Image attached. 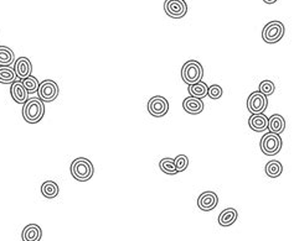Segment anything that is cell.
<instances>
[{"instance_id": "cell-1", "label": "cell", "mask_w": 294, "mask_h": 241, "mask_svg": "<svg viewBox=\"0 0 294 241\" xmlns=\"http://www.w3.org/2000/svg\"><path fill=\"white\" fill-rule=\"evenodd\" d=\"M45 115V104L40 98H30L22 106V118L28 124H37Z\"/></svg>"}, {"instance_id": "cell-2", "label": "cell", "mask_w": 294, "mask_h": 241, "mask_svg": "<svg viewBox=\"0 0 294 241\" xmlns=\"http://www.w3.org/2000/svg\"><path fill=\"white\" fill-rule=\"evenodd\" d=\"M71 176L78 182H87L93 177L95 167L93 164L86 157H77L71 164Z\"/></svg>"}, {"instance_id": "cell-3", "label": "cell", "mask_w": 294, "mask_h": 241, "mask_svg": "<svg viewBox=\"0 0 294 241\" xmlns=\"http://www.w3.org/2000/svg\"><path fill=\"white\" fill-rule=\"evenodd\" d=\"M203 77L202 65L196 60H189L182 68V78L184 83L190 86L197 82H201Z\"/></svg>"}, {"instance_id": "cell-4", "label": "cell", "mask_w": 294, "mask_h": 241, "mask_svg": "<svg viewBox=\"0 0 294 241\" xmlns=\"http://www.w3.org/2000/svg\"><path fill=\"white\" fill-rule=\"evenodd\" d=\"M284 25L281 21L277 20H273L263 28L262 31V39L264 42L267 43H277L282 40V37L284 36Z\"/></svg>"}, {"instance_id": "cell-5", "label": "cell", "mask_w": 294, "mask_h": 241, "mask_svg": "<svg viewBox=\"0 0 294 241\" xmlns=\"http://www.w3.org/2000/svg\"><path fill=\"white\" fill-rule=\"evenodd\" d=\"M261 151L266 156H275L282 150V139L277 133L267 132L261 139Z\"/></svg>"}, {"instance_id": "cell-6", "label": "cell", "mask_w": 294, "mask_h": 241, "mask_svg": "<svg viewBox=\"0 0 294 241\" xmlns=\"http://www.w3.org/2000/svg\"><path fill=\"white\" fill-rule=\"evenodd\" d=\"M60 88L57 83L52 79H45L40 83L37 89V98H40L43 103H50L59 97Z\"/></svg>"}, {"instance_id": "cell-7", "label": "cell", "mask_w": 294, "mask_h": 241, "mask_svg": "<svg viewBox=\"0 0 294 241\" xmlns=\"http://www.w3.org/2000/svg\"><path fill=\"white\" fill-rule=\"evenodd\" d=\"M268 106V98L260 92H252L247 99V109L251 114H263Z\"/></svg>"}, {"instance_id": "cell-8", "label": "cell", "mask_w": 294, "mask_h": 241, "mask_svg": "<svg viewBox=\"0 0 294 241\" xmlns=\"http://www.w3.org/2000/svg\"><path fill=\"white\" fill-rule=\"evenodd\" d=\"M148 112L151 117L163 118L169 112V101L162 95H155L148 101Z\"/></svg>"}, {"instance_id": "cell-9", "label": "cell", "mask_w": 294, "mask_h": 241, "mask_svg": "<svg viewBox=\"0 0 294 241\" xmlns=\"http://www.w3.org/2000/svg\"><path fill=\"white\" fill-rule=\"evenodd\" d=\"M164 10L171 19H182L188 13V4L185 0H165Z\"/></svg>"}, {"instance_id": "cell-10", "label": "cell", "mask_w": 294, "mask_h": 241, "mask_svg": "<svg viewBox=\"0 0 294 241\" xmlns=\"http://www.w3.org/2000/svg\"><path fill=\"white\" fill-rule=\"evenodd\" d=\"M217 203H219V197L215 192L211 191L203 192L197 198V207L202 211L214 210L217 207Z\"/></svg>"}, {"instance_id": "cell-11", "label": "cell", "mask_w": 294, "mask_h": 241, "mask_svg": "<svg viewBox=\"0 0 294 241\" xmlns=\"http://www.w3.org/2000/svg\"><path fill=\"white\" fill-rule=\"evenodd\" d=\"M13 68L15 71L16 78H19L20 81L30 77L31 73H33V63L28 57H19V59L15 60Z\"/></svg>"}, {"instance_id": "cell-12", "label": "cell", "mask_w": 294, "mask_h": 241, "mask_svg": "<svg viewBox=\"0 0 294 241\" xmlns=\"http://www.w3.org/2000/svg\"><path fill=\"white\" fill-rule=\"evenodd\" d=\"M10 95L17 104H25V101L29 99V93L26 92L25 87L22 86L20 79L10 84Z\"/></svg>"}, {"instance_id": "cell-13", "label": "cell", "mask_w": 294, "mask_h": 241, "mask_svg": "<svg viewBox=\"0 0 294 241\" xmlns=\"http://www.w3.org/2000/svg\"><path fill=\"white\" fill-rule=\"evenodd\" d=\"M248 126L256 132L267 131V129H268V118L264 114H252L248 119Z\"/></svg>"}, {"instance_id": "cell-14", "label": "cell", "mask_w": 294, "mask_h": 241, "mask_svg": "<svg viewBox=\"0 0 294 241\" xmlns=\"http://www.w3.org/2000/svg\"><path fill=\"white\" fill-rule=\"evenodd\" d=\"M183 108H184L188 114L199 115L203 110V101L202 99H199V98L188 97L183 101Z\"/></svg>"}, {"instance_id": "cell-15", "label": "cell", "mask_w": 294, "mask_h": 241, "mask_svg": "<svg viewBox=\"0 0 294 241\" xmlns=\"http://www.w3.org/2000/svg\"><path fill=\"white\" fill-rule=\"evenodd\" d=\"M42 237V230L37 224H29L22 229V241H40Z\"/></svg>"}, {"instance_id": "cell-16", "label": "cell", "mask_w": 294, "mask_h": 241, "mask_svg": "<svg viewBox=\"0 0 294 241\" xmlns=\"http://www.w3.org/2000/svg\"><path fill=\"white\" fill-rule=\"evenodd\" d=\"M284 129H286V120L282 115L273 114L272 117L268 118V129L267 130H269V132L281 135Z\"/></svg>"}, {"instance_id": "cell-17", "label": "cell", "mask_w": 294, "mask_h": 241, "mask_svg": "<svg viewBox=\"0 0 294 241\" xmlns=\"http://www.w3.org/2000/svg\"><path fill=\"white\" fill-rule=\"evenodd\" d=\"M237 218H238V211L236 210L235 208H226L225 210L221 211V214L219 216V224L221 226H223V228L231 226L232 224H235Z\"/></svg>"}, {"instance_id": "cell-18", "label": "cell", "mask_w": 294, "mask_h": 241, "mask_svg": "<svg viewBox=\"0 0 294 241\" xmlns=\"http://www.w3.org/2000/svg\"><path fill=\"white\" fill-rule=\"evenodd\" d=\"M60 187L56 182L54 181H45L41 184V194L45 198L54 199L59 196Z\"/></svg>"}, {"instance_id": "cell-19", "label": "cell", "mask_w": 294, "mask_h": 241, "mask_svg": "<svg viewBox=\"0 0 294 241\" xmlns=\"http://www.w3.org/2000/svg\"><path fill=\"white\" fill-rule=\"evenodd\" d=\"M208 84L205 82H197L195 84H190L188 88V92L189 94H190V97L202 99V98L208 97Z\"/></svg>"}, {"instance_id": "cell-20", "label": "cell", "mask_w": 294, "mask_h": 241, "mask_svg": "<svg viewBox=\"0 0 294 241\" xmlns=\"http://www.w3.org/2000/svg\"><path fill=\"white\" fill-rule=\"evenodd\" d=\"M15 62L14 52L8 46H0V67H11Z\"/></svg>"}, {"instance_id": "cell-21", "label": "cell", "mask_w": 294, "mask_h": 241, "mask_svg": "<svg viewBox=\"0 0 294 241\" xmlns=\"http://www.w3.org/2000/svg\"><path fill=\"white\" fill-rule=\"evenodd\" d=\"M264 172H266V175L270 177V178H277V177L281 176L282 172H283V165L277 161V159H272V161H269L268 164L266 165Z\"/></svg>"}, {"instance_id": "cell-22", "label": "cell", "mask_w": 294, "mask_h": 241, "mask_svg": "<svg viewBox=\"0 0 294 241\" xmlns=\"http://www.w3.org/2000/svg\"><path fill=\"white\" fill-rule=\"evenodd\" d=\"M159 168L162 170V172H164L165 175H169V176H174L177 173L176 167H175V161H174V158H170V157H165V158L160 159Z\"/></svg>"}, {"instance_id": "cell-23", "label": "cell", "mask_w": 294, "mask_h": 241, "mask_svg": "<svg viewBox=\"0 0 294 241\" xmlns=\"http://www.w3.org/2000/svg\"><path fill=\"white\" fill-rule=\"evenodd\" d=\"M16 81V74L13 67H0V83L11 84Z\"/></svg>"}, {"instance_id": "cell-24", "label": "cell", "mask_w": 294, "mask_h": 241, "mask_svg": "<svg viewBox=\"0 0 294 241\" xmlns=\"http://www.w3.org/2000/svg\"><path fill=\"white\" fill-rule=\"evenodd\" d=\"M22 86L25 87L26 92L29 93V94H34V93H37V89H39V86H40V82L37 81L36 77H34V75H30V77L25 78V79L21 81Z\"/></svg>"}, {"instance_id": "cell-25", "label": "cell", "mask_w": 294, "mask_h": 241, "mask_svg": "<svg viewBox=\"0 0 294 241\" xmlns=\"http://www.w3.org/2000/svg\"><path fill=\"white\" fill-rule=\"evenodd\" d=\"M276 91V86L275 83L272 82V81H262L261 84H260V93H262L263 95H266L267 98L269 97V95H272L273 93Z\"/></svg>"}, {"instance_id": "cell-26", "label": "cell", "mask_w": 294, "mask_h": 241, "mask_svg": "<svg viewBox=\"0 0 294 241\" xmlns=\"http://www.w3.org/2000/svg\"><path fill=\"white\" fill-rule=\"evenodd\" d=\"M174 161H175V167H176L177 173L184 172V171L188 170L189 157L186 155H177L176 157L174 158Z\"/></svg>"}, {"instance_id": "cell-27", "label": "cell", "mask_w": 294, "mask_h": 241, "mask_svg": "<svg viewBox=\"0 0 294 241\" xmlns=\"http://www.w3.org/2000/svg\"><path fill=\"white\" fill-rule=\"evenodd\" d=\"M222 88H221L219 84H212L208 88V95L212 100H219L222 97Z\"/></svg>"}, {"instance_id": "cell-28", "label": "cell", "mask_w": 294, "mask_h": 241, "mask_svg": "<svg viewBox=\"0 0 294 241\" xmlns=\"http://www.w3.org/2000/svg\"><path fill=\"white\" fill-rule=\"evenodd\" d=\"M264 3H266V4H275V3H277L278 0H263Z\"/></svg>"}]
</instances>
